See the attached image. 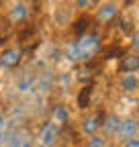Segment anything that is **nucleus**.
<instances>
[{
  "label": "nucleus",
  "instance_id": "6e6552de",
  "mask_svg": "<svg viewBox=\"0 0 139 147\" xmlns=\"http://www.w3.org/2000/svg\"><path fill=\"white\" fill-rule=\"evenodd\" d=\"M119 125H121V119L117 115H109L107 119H104V123H102V127H104V131H107V133H117Z\"/></svg>",
  "mask_w": 139,
  "mask_h": 147
},
{
  "label": "nucleus",
  "instance_id": "412c9836",
  "mask_svg": "<svg viewBox=\"0 0 139 147\" xmlns=\"http://www.w3.org/2000/svg\"><path fill=\"white\" fill-rule=\"evenodd\" d=\"M133 49H137V51H139V31L133 35Z\"/></svg>",
  "mask_w": 139,
  "mask_h": 147
},
{
  "label": "nucleus",
  "instance_id": "2eb2a0df",
  "mask_svg": "<svg viewBox=\"0 0 139 147\" xmlns=\"http://www.w3.org/2000/svg\"><path fill=\"white\" fill-rule=\"evenodd\" d=\"M88 23H90L88 18H80V21H76V25H74V33H78V35L82 37V35H84V31L88 29Z\"/></svg>",
  "mask_w": 139,
  "mask_h": 147
},
{
  "label": "nucleus",
  "instance_id": "ddd939ff",
  "mask_svg": "<svg viewBox=\"0 0 139 147\" xmlns=\"http://www.w3.org/2000/svg\"><path fill=\"white\" fill-rule=\"evenodd\" d=\"M121 88L127 90V92L135 90V88H137V78L133 76V74H127V76H123V80H121Z\"/></svg>",
  "mask_w": 139,
  "mask_h": 147
},
{
  "label": "nucleus",
  "instance_id": "b1692460",
  "mask_svg": "<svg viewBox=\"0 0 139 147\" xmlns=\"http://www.w3.org/2000/svg\"><path fill=\"white\" fill-rule=\"evenodd\" d=\"M88 2H90V0H78V6H80V8H84Z\"/></svg>",
  "mask_w": 139,
  "mask_h": 147
},
{
  "label": "nucleus",
  "instance_id": "7ed1b4c3",
  "mask_svg": "<svg viewBox=\"0 0 139 147\" xmlns=\"http://www.w3.org/2000/svg\"><path fill=\"white\" fill-rule=\"evenodd\" d=\"M135 133H137V121L135 119H125V121H121V125H119V129H117V137L119 139H133L135 137Z\"/></svg>",
  "mask_w": 139,
  "mask_h": 147
},
{
  "label": "nucleus",
  "instance_id": "f3484780",
  "mask_svg": "<svg viewBox=\"0 0 139 147\" xmlns=\"http://www.w3.org/2000/svg\"><path fill=\"white\" fill-rule=\"evenodd\" d=\"M49 86H51V78L47 76V74H43L41 80H39V88H41V90H47Z\"/></svg>",
  "mask_w": 139,
  "mask_h": 147
},
{
  "label": "nucleus",
  "instance_id": "393cba45",
  "mask_svg": "<svg viewBox=\"0 0 139 147\" xmlns=\"http://www.w3.org/2000/svg\"><path fill=\"white\" fill-rule=\"evenodd\" d=\"M4 125H6V119H4V115H0V129H4Z\"/></svg>",
  "mask_w": 139,
  "mask_h": 147
},
{
  "label": "nucleus",
  "instance_id": "0eeeda50",
  "mask_svg": "<svg viewBox=\"0 0 139 147\" xmlns=\"http://www.w3.org/2000/svg\"><path fill=\"white\" fill-rule=\"evenodd\" d=\"M98 127H100L98 117H86V119L82 121V131H84L86 135H90V137L98 131Z\"/></svg>",
  "mask_w": 139,
  "mask_h": 147
},
{
  "label": "nucleus",
  "instance_id": "f03ea898",
  "mask_svg": "<svg viewBox=\"0 0 139 147\" xmlns=\"http://www.w3.org/2000/svg\"><path fill=\"white\" fill-rule=\"evenodd\" d=\"M21 57H23V49H19V47L4 49L0 53V65L2 67H16L21 63Z\"/></svg>",
  "mask_w": 139,
  "mask_h": 147
},
{
  "label": "nucleus",
  "instance_id": "6ab92c4d",
  "mask_svg": "<svg viewBox=\"0 0 139 147\" xmlns=\"http://www.w3.org/2000/svg\"><path fill=\"white\" fill-rule=\"evenodd\" d=\"M59 82H61V86L65 88L67 84H72V76H70V74H61V78H59Z\"/></svg>",
  "mask_w": 139,
  "mask_h": 147
},
{
  "label": "nucleus",
  "instance_id": "a878e982",
  "mask_svg": "<svg viewBox=\"0 0 139 147\" xmlns=\"http://www.w3.org/2000/svg\"><path fill=\"white\" fill-rule=\"evenodd\" d=\"M0 143H2V137H0Z\"/></svg>",
  "mask_w": 139,
  "mask_h": 147
},
{
  "label": "nucleus",
  "instance_id": "4be33fe9",
  "mask_svg": "<svg viewBox=\"0 0 139 147\" xmlns=\"http://www.w3.org/2000/svg\"><path fill=\"white\" fill-rule=\"evenodd\" d=\"M125 147H139V139H129L125 143Z\"/></svg>",
  "mask_w": 139,
  "mask_h": 147
},
{
  "label": "nucleus",
  "instance_id": "9b49d317",
  "mask_svg": "<svg viewBox=\"0 0 139 147\" xmlns=\"http://www.w3.org/2000/svg\"><path fill=\"white\" fill-rule=\"evenodd\" d=\"M67 119H70V115H67L65 106L55 104V106H53V123H65Z\"/></svg>",
  "mask_w": 139,
  "mask_h": 147
},
{
  "label": "nucleus",
  "instance_id": "9d476101",
  "mask_svg": "<svg viewBox=\"0 0 139 147\" xmlns=\"http://www.w3.org/2000/svg\"><path fill=\"white\" fill-rule=\"evenodd\" d=\"M27 16V8H25V4H14L12 8H10V21H14V23H19V21H23V18Z\"/></svg>",
  "mask_w": 139,
  "mask_h": 147
},
{
  "label": "nucleus",
  "instance_id": "bb28decb",
  "mask_svg": "<svg viewBox=\"0 0 139 147\" xmlns=\"http://www.w3.org/2000/svg\"><path fill=\"white\" fill-rule=\"evenodd\" d=\"M25 147H29V145H25Z\"/></svg>",
  "mask_w": 139,
  "mask_h": 147
},
{
  "label": "nucleus",
  "instance_id": "aec40b11",
  "mask_svg": "<svg viewBox=\"0 0 139 147\" xmlns=\"http://www.w3.org/2000/svg\"><path fill=\"white\" fill-rule=\"evenodd\" d=\"M119 53H121V49H119V47H111V49L107 51V59L115 57V55H119Z\"/></svg>",
  "mask_w": 139,
  "mask_h": 147
},
{
  "label": "nucleus",
  "instance_id": "1a4fd4ad",
  "mask_svg": "<svg viewBox=\"0 0 139 147\" xmlns=\"http://www.w3.org/2000/svg\"><path fill=\"white\" fill-rule=\"evenodd\" d=\"M90 94H92V86H84L78 94V106L80 108H86L90 104Z\"/></svg>",
  "mask_w": 139,
  "mask_h": 147
},
{
  "label": "nucleus",
  "instance_id": "20e7f679",
  "mask_svg": "<svg viewBox=\"0 0 139 147\" xmlns=\"http://www.w3.org/2000/svg\"><path fill=\"white\" fill-rule=\"evenodd\" d=\"M55 139H57V125L55 123H47L45 129H43V133H41V143L45 147H53Z\"/></svg>",
  "mask_w": 139,
  "mask_h": 147
},
{
  "label": "nucleus",
  "instance_id": "cd10ccee",
  "mask_svg": "<svg viewBox=\"0 0 139 147\" xmlns=\"http://www.w3.org/2000/svg\"><path fill=\"white\" fill-rule=\"evenodd\" d=\"M0 2H2V0H0Z\"/></svg>",
  "mask_w": 139,
  "mask_h": 147
},
{
  "label": "nucleus",
  "instance_id": "5701e85b",
  "mask_svg": "<svg viewBox=\"0 0 139 147\" xmlns=\"http://www.w3.org/2000/svg\"><path fill=\"white\" fill-rule=\"evenodd\" d=\"M0 31H6V21L0 16Z\"/></svg>",
  "mask_w": 139,
  "mask_h": 147
},
{
  "label": "nucleus",
  "instance_id": "423d86ee",
  "mask_svg": "<svg viewBox=\"0 0 139 147\" xmlns=\"http://www.w3.org/2000/svg\"><path fill=\"white\" fill-rule=\"evenodd\" d=\"M115 16H117V6L115 4H104L96 12V18H98L100 23H109L111 18H115Z\"/></svg>",
  "mask_w": 139,
  "mask_h": 147
},
{
  "label": "nucleus",
  "instance_id": "39448f33",
  "mask_svg": "<svg viewBox=\"0 0 139 147\" xmlns=\"http://www.w3.org/2000/svg\"><path fill=\"white\" fill-rule=\"evenodd\" d=\"M137 67H139V55H123V59L119 63V69L125 71V74L135 71Z\"/></svg>",
  "mask_w": 139,
  "mask_h": 147
},
{
  "label": "nucleus",
  "instance_id": "f8f14e48",
  "mask_svg": "<svg viewBox=\"0 0 139 147\" xmlns=\"http://www.w3.org/2000/svg\"><path fill=\"white\" fill-rule=\"evenodd\" d=\"M63 57H65V59H70V61H76V59H80L76 43H67V45L63 47Z\"/></svg>",
  "mask_w": 139,
  "mask_h": 147
},
{
  "label": "nucleus",
  "instance_id": "a211bd4d",
  "mask_svg": "<svg viewBox=\"0 0 139 147\" xmlns=\"http://www.w3.org/2000/svg\"><path fill=\"white\" fill-rule=\"evenodd\" d=\"M92 78V67H82L80 69V80H88Z\"/></svg>",
  "mask_w": 139,
  "mask_h": 147
},
{
  "label": "nucleus",
  "instance_id": "4468645a",
  "mask_svg": "<svg viewBox=\"0 0 139 147\" xmlns=\"http://www.w3.org/2000/svg\"><path fill=\"white\" fill-rule=\"evenodd\" d=\"M33 84H35V78L33 76H25L23 80H19V90L21 92H27V90L33 88Z\"/></svg>",
  "mask_w": 139,
  "mask_h": 147
},
{
  "label": "nucleus",
  "instance_id": "dca6fc26",
  "mask_svg": "<svg viewBox=\"0 0 139 147\" xmlns=\"http://www.w3.org/2000/svg\"><path fill=\"white\" fill-rule=\"evenodd\" d=\"M86 147H107V143H104V139L92 135V137L88 139V143H86Z\"/></svg>",
  "mask_w": 139,
  "mask_h": 147
},
{
  "label": "nucleus",
  "instance_id": "f257e3e1",
  "mask_svg": "<svg viewBox=\"0 0 139 147\" xmlns=\"http://www.w3.org/2000/svg\"><path fill=\"white\" fill-rule=\"evenodd\" d=\"M76 47H78V55H80V59H90L92 55L100 49V37L98 33H88V35H82L80 37V41H76Z\"/></svg>",
  "mask_w": 139,
  "mask_h": 147
}]
</instances>
